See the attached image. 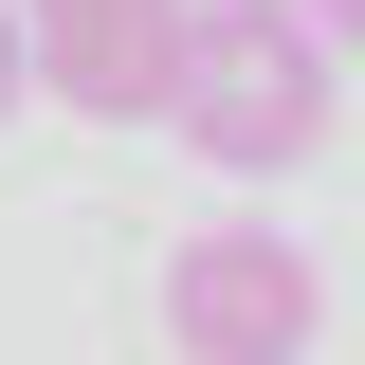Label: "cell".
Returning a JSON list of instances; mask_svg holds the SVG:
<instances>
[{"label":"cell","mask_w":365,"mask_h":365,"mask_svg":"<svg viewBox=\"0 0 365 365\" xmlns=\"http://www.w3.org/2000/svg\"><path fill=\"white\" fill-rule=\"evenodd\" d=\"M329 110H347V73H329L311 37V0H182V55H165V128L201 146V165L274 182V165H311Z\"/></svg>","instance_id":"1"},{"label":"cell","mask_w":365,"mask_h":365,"mask_svg":"<svg viewBox=\"0 0 365 365\" xmlns=\"http://www.w3.org/2000/svg\"><path fill=\"white\" fill-rule=\"evenodd\" d=\"M311 329H329V274L292 256L274 220H201L165 256V347L182 365H292Z\"/></svg>","instance_id":"2"},{"label":"cell","mask_w":365,"mask_h":365,"mask_svg":"<svg viewBox=\"0 0 365 365\" xmlns=\"http://www.w3.org/2000/svg\"><path fill=\"white\" fill-rule=\"evenodd\" d=\"M19 55L73 128H165V55H182V0H19Z\"/></svg>","instance_id":"3"},{"label":"cell","mask_w":365,"mask_h":365,"mask_svg":"<svg viewBox=\"0 0 365 365\" xmlns=\"http://www.w3.org/2000/svg\"><path fill=\"white\" fill-rule=\"evenodd\" d=\"M0 110H19V0H0Z\"/></svg>","instance_id":"4"},{"label":"cell","mask_w":365,"mask_h":365,"mask_svg":"<svg viewBox=\"0 0 365 365\" xmlns=\"http://www.w3.org/2000/svg\"><path fill=\"white\" fill-rule=\"evenodd\" d=\"M311 37H365V0H311Z\"/></svg>","instance_id":"5"}]
</instances>
